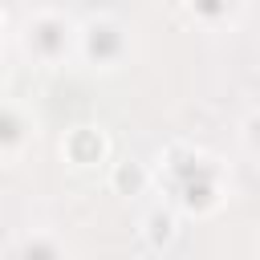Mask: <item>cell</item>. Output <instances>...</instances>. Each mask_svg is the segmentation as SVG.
I'll return each mask as SVG.
<instances>
[{
	"label": "cell",
	"instance_id": "cell-1",
	"mask_svg": "<svg viewBox=\"0 0 260 260\" xmlns=\"http://www.w3.org/2000/svg\"><path fill=\"white\" fill-rule=\"evenodd\" d=\"M150 171H154L158 195H167V203L187 219H211L228 203V191H232L228 162L195 142L162 146V154Z\"/></svg>",
	"mask_w": 260,
	"mask_h": 260
},
{
	"label": "cell",
	"instance_id": "cell-2",
	"mask_svg": "<svg viewBox=\"0 0 260 260\" xmlns=\"http://www.w3.org/2000/svg\"><path fill=\"white\" fill-rule=\"evenodd\" d=\"M73 49H77V20L69 12L37 8V12L24 16V24H20V53L32 65L57 69V65L73 61Z\"/></svg>",
	"mask_w": 260,
	"mask_h": 260
},
{
	"label": "cell",
	"instance_id": "cell-3",
	"mask_svg": "<svg viewBox=\"0 0 260 260\" xmlns=\"http://www.w3.org/2000/svg\"><path fill=\"white\" fill-rule=\"evenodd\" d=\"M73 57L81 65H89V69L110 73V69L126 65V57H130V28L118 16H110V12H93V16L77 20V49H73Z\"/></svg>",
	"mask_w": 260,
	"mask_h": 260
},
{
	"label": "cell",
	"instance_id": "cell-4",
	"mask_svg": "<svg viewBox=\"0 0 260 260\" xmlns=\"http://www.w3.org/2000/svg\"><path fill=\"white\" fill-rule=\"evenodd\" d=\"M110 154H114V142L98 122H77L61 134V158L73 171H98L110 162Z\"/></svg>",
	"mask_w": 260,
	"mask_h": 260
},
{
	"label": "cell",
	"instance_id": "cell-5",
	"mask_svg": "<svg viewBox=\"0 0 260 260\" xmlns=\"http://www.w3.org/2000/svg\"><path fill=\"white\" fill-rule=\"evenodd\" d=\"M32 138H37V118L20 102L0 93V162H20Z\"/></svg>",
	"mask_w": 260,
	"mask_h": 260
},
{
	"label": "cell",
	"instance_id": "cell-6",
	"mask_svg": "<svg viewBox=\"0 0 260 260\" xmlns=\"http://www.w3.org/2000/svg\"><path fill=\"white\" fill-rule=\"evenodd\" d=\"M106 187L122 199H142L146 191H154V171L142 158H118L106 162Z\"/></svg>",
	"mask_w": 260,
	"mask_h": 260
},
{
	"label": "cell",
	"instance_id": "cell-7",
	"mask_svg": "<svg viewBox=\"0 0 260 260\" xmlns=\"http://www.w3.org/2000/svg\"><path fill=\"white\" fill-rule=\"evenodd\" d=\"M179 223H183V215L162 199V203H154V207L142 215L138 236H142V244H146L150 252H167V248H175V240H179Z\"/></svg>",
	"mask_w": 260,
	"mask_h": 260
},
{
	"label": "cell",
	"instance_id": "cell-8",
	"mask_svg": "<svg viewBox=\"0 0 260 260\" xmlns=\"http://www.w3.org/2000/svg\"><path fill=\"white\" fill-rule=\"evenodd\" d=\"M183 12L203 28H223L240 16V0H179Z\"/></svg>",
	"mask_w": 260,
	"mask_h": 260
},
{
	"label": "cell",
	"instance_id": "cell-9",
	"mask_svg": "<svg viewBox=\"0 0 260 260\" xmlns=\"http://www.w3.org/2000/svg\"><path fill=\"white\" fill-rule=\"evenodd\" d=\"M16 260H65V244L57 236H49V232H32V236L20 240Z\"/></svg>",
	"mask_w": 260,
	"mask_h": 260
},
{
	"label": "cell",
	"instance_id": "cell-10",
	"mask_svg": "<svg viewBox=\"0 0 260 260\" xmlns=\"http://www.w3.org/2000/svg\"><path fill=\"white\" fill-rule=\"evenodd\" d=\"M240 142H244V150H248V154H256V158H260V110H252V114L240 122Z\"/></svg>",
	"mask_w": 260,
	"mask_h": 260
},
{
	"label": "cell",
	"instance_id": "cell-11",
	"mask_svg": "<svg viewBox=\"0 0 260 260\" xmlns=\"http://www.w3.org/2000/svg\"><path fill=\"white\" fill-rule=\"evenodd\" d=\"M4 37H8V16H4V8H0V45H4Z\"/></svg>",
	"mask_w": 260,
	"mask_h": 260
},
{
	"label": "cell",
	"instance_id": "cell-12",
	"mask_svg": "<svg viewBox=\"0 0 260 260\" xmlns=\"http://www.w3.org/2000/svg\"><path fill=\"white\" fill-rule=\"evenodd\" d=\"M4 81H8V65H4V57H0V93H4Z\"/></svg>",
	"mask_w": 260,
	"mask_h": 260
}]
</instances>
